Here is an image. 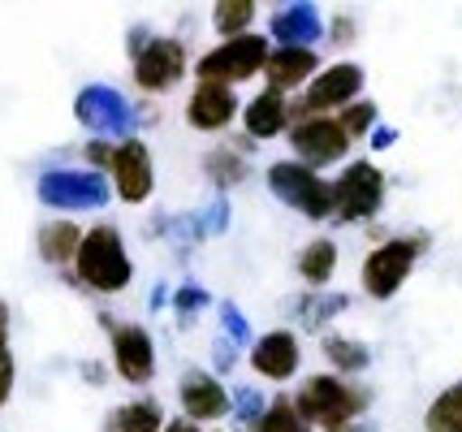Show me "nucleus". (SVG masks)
Masks as SVG:
<instances>
[{"label": "nucleus", "instance_id": "7", "mask_svg": "<svg viewBox=\"0 0 462 432\" xmlns=\"http://www.w3.org/2000/svg\"><path fill=\"white\" fill-rule=\"evenodd\" d=\"M363 91V65L337 61L324 65L320 74L311 78V87L302 91L299 104H290V125L302 117H328L333 108H350V100Z\"/></svg>", "mask_w": 462, "mask_h": 432}, {"label": "nucleus", "instance_id": "25", "mask_svg": "<svg viewBox=\"0 0 462 432\" xmlns=\"http://www.w3.org/2000/svg\"><path fill=\"white\" fill-rule=\"evenodd\" d=\"M255 432H311V424L302 419V411L294 407V398L277 393V398L268 402V411H263V419H260V428Z\"/></svg>", "mask_w": 462, "mask_h": 432}, {"label": "nucleus", "instance_id": "23", "mask_svg": "<svg viewBox=\"0 0 462 432\" xmlns=\"http://www.w3.org/2000/svg\"><path fill=\"white\" fill-rule=\"evenodd\" d=\"M423 432H462V381L445 385V390L428 402Z\"/></svg>", "mask_w": 462, "mask_h": 432}, {"label": "nucleus", "instance_id": "29", "mask_svg": "<svg viewBox=\"0 0 462 432\" xmlns=\"http://www.w3.org/2000/svg\"><path fill=\"white\" fill-rule=\"evenodd\" d=\"M263 411H268V402H263V398L251 390V385H242V390L234 393V415H238L242 432H255V428H260Z\"/></svg>", "mask_w": 462, "mask_h": 432}, {"label": "nucleus", "instance_id": "15", "mask_svg": "<svg viewBox=\"0 0 462 432\" xmlns=\"http://www.w3.org/2000/svg\"><path fill=\"white\" fill-rule=\"evenodd\" d=\"M302 363V346L290 329L263 333L260 342H251V368L260 372L263 381H290Z\"/></svg>", "mask_w": 462, "mask_h": 432}, {"label": "nucleus", "instance_id": "6", "mask_svg": "<svg viewBox=\"0 0 462 432\" xmlns=\"http://www.w3.org/2000/svg\"><path fill=\"white\" fill-rule=\"evenodd\" d=\"M384 173L372 161H355V165H346L337 173V182H333V216L337 221H372L376 212L384 207Z\"/></svg>", "mask_w": 462, "mask_h": 432}, {"label": "nucleus", "instance_id": "31", "mask_svg": "<svg viewBox=\"0 0 462 432\" xmlns=\"http://www.w3.org/2000/svg\"><path fill=\"white\" fill-rule=\"evenodd\" d=\"M203 303H208V294H203L199 286L178 290V311H181V316H186V311H190V308H203Z\"/></svg>", "mask_w": 462, "mask_h": 432}, {"label": "nucleus", "instance_id": "37", "mask_svg": "<svg viewBox=\"0 0 462 432\" xmlns=\"http://www.w3.org/2000/svg\"><path fill=\"white\" fill-rule=\"evenodd\" d=\"M333 432H372L367 424H346V428H333Z\"/></svg>", "mask_w": 462, "mask_h": 432}, {"label": "nucleus", "instance_id": "1", "mask_svg": "<svg viewBox=\"0 0 462 432\" xmlns=\"http://www.w3.org/2000/svg\"><path fill=\"white\" fill-rule=\"evenodd\" d=\"M294 407L302 411V419L311 424V428H346V424H359L363 407H367V393L355 385V381H346L337 372H328V376H307L302 381V390L294 393Z\"/></svg>", "mask_w": 462, "mask_h": 432}, {"label": "nucleus", "instance_id": "33", "mask_svg": "<svg viewBox=\"0 0 462 432\" xmlns=\"http://www.w3.org/2000/svg\"><path fill=\"white\" fill-rule=\"evenodd\" d=\"M9 393H14V363H5V368H0V407L9 402Z\"/></svg>", "mask_w": 462, "mask_h": 432}, {"label": "nucleus", "instance_id": "22", "mask_svg": "<svg viewBox=\"0 0 462 432\" xmlns=\"http://www.w3.org/2000/svg\"><path fill=\"white\" fill-rule=\"evenodd\" d=\"M79 247H82V229L74 221H48L40 229V255L52 260V264H69L79 260Z\"/></svg>", "mask_w": 462, "mask_h": 432}, {"label": "nucleus", "instance_id": "17", "mask_svg": "<svg viewBox=\"0 0 462 432\" xmlns=\"http://www.w3.org/2000/svg\"><path fill=\"white\" fill-rule=\"evenodd\" d=\"M320 74V61L311 48H277L268 65H263V78H268V91L277 96H290L299 87H311V78Z\"/></svg>", "mask_w": 462, "mask_h": 432}, {"label": "nucleus", "instance_id": "27", "mask_svg": "<svg viewBox=\"0 0 462 432\" xmlns=\"http://www.w3.org/2000/svg\"><path fill=\"white\" fill-rule=\"evenodd\" d=\"M346 303H350L346 294H311V299H302V303H299V308H302L299 311V325H307V329H320L324 320H333Z\"/></svg>", "mask_w": 462, "mask_h": 432}, {"label": "nucleus", "instance_id": "9", "mask_svg": "<svg viewBox=\"0 0 462 432\" xmlns=\"http://www.w3.org/2000/svg\"><path fill=\"white\" fill-rule=\"evenodd\" d=\"M290 143H294V152H299V161L307 169H328L346 161L350 134L342 130L337 117H302V122L290 125Z\"/></svg>", "mask_w": 462, "mask_h": 432}, {"label": "nucleus", "instance_id": "5", "mask_svg": "<svg viewBox=\"0 0 462 432\" xmlns=\"http://www.w3.org/2000/svg\"><path fill=\"white\" fill-rule=\"evenodd\" d=\"M268 190L282 204L299 207L307 221H324L333 216V182H324L316 169H307L302 161H277L268 169Z\"/></svg>", "mask_w": 462, "mask_h": 432}, {"label": "nucleus", "instance_id": "32", "mask_svg": "<svg viewBox=\"0 0 462 432\" xmlns=\"http://www.w3.org/2000/svg\"><path fill=\"white\" fill-rule=\"evenodd\" d=\"M5 363H14V359H9V311L0 303V368H5Z\"/></svg>", "mask_w": 462, "mask_h": 432}, {"label": "nucleus", "instance_id": "21", "mask_svg": "<svg viewBox=\"0 0 462 432\" xmlns=\"http://www.w3.org/2000/svg\"><path fill=\"white\" fill-rule=\"evenodd\" d=\"M337 272V243L333 238H316V243H307L299 255V277L307 281L311 290L328 286V277Z\"/></svg>", "mask_w": 462, "mask_h": 432}, {"label": "nucleus", "instance_id": "20", "mask_svg": "<svg viewBox=\"0 0 462 432\" xmlns=\"http://www.w3.org/2000/svg\"><path fill=\"white\" fill-rule=\"evenodd\" d=\"M164 411L156 398H134L108 415V432H164Z\"/></svg>", "mask_w": 462, "mask_h": 432}, {"label": "nucleus", "instance_id": "10", "mask_svg": "<svg viewBox=\"0 0 462 432\" xmlns=\"http://www.w3.org/2000/svg\"><path fill=\"white\" fill-rule=\"evenodd\" d=\"M79 122L104 134L108 143H121V139H134L139 113L121 100V91H113V87H87L79 96Z\"/></svg>", "mask_w": 462, "mask_h": 432}, {"label": "nucleus", "instance_id": "36", "mask_svg": "<svg viewBox=\"0 0 462 432\" xmlns=\"http://www.w3.org/2000/svg\"><path fill=\"white\" fill-rule=\"evenodd\" d=\"M164 432H195V428H190L186 419H178V424H169V428H164Z\"/></svg>", "mask_w": 462, "mask_h": 432}, {"label": "nucleus", "instance_id": "12", "mask_svg": "<svg viewBox=\"0 0 462 432\" xmlns=\"http://www.w3.org/2000/svg\"><path fill=\"white\" fill-rule=\"evenodd\" d=\"M178 398H181V419L186 424H217L225 415H234L229 390L217 376H208V372H186L178 385Z\"/></svg>", "mask_w": 462, "mask_h": 432}, {"label": "nucleus", "instance_id": "16", "mask_svg": "<svg viewBox=\"0 0 462 432\" xmlns=\"http://www.w3.org/2000/svg\"><path fill=\"white\" fill-rule=\"evenodd\" d=\"M234 117H238V96H234V87L199 83L190 91V100H186V122L195 125V130L217 134V130H225Z\"/></svg>", "mask_w": 462, "mask_h": 432}, {"label": "nucleus", "instance_id": "2", "mask_svg": "<svg viewBox=\"0 0 462 432\" xmlns=\"http://www.w3.org/2000/svg\"><path fill=\"white\" fill-rule=\"evenodd\" d=\"M74 268H79L82 286L100 290V294H121V290L130 286V277H134L130 251L121 243V229L104 225V221L82 234V247H79Z\"/></svg>", "mask_w": 462, "mask_h": 432}, {"label": "nucleus", "instance_id": "24", "mask_svg": "<svg viewBox=\"0 0 462 432\" xmlns=\"http://www.w3.org/2000/svg\"><path fill=\"white\" fill-rule=\"evenodd\" d=\"M324 354H328V363L337 368V376H359L367 363H372V354L363 342H350V337H324Z\"/></svg>", "mask_w": 462, "mask_h": 432}, {"label": "nucleus", "instance_id": "4", "mask_svg": "<svg viewBox=\"0 0 462 432\" xmlns=\"http://www.w3.org/2000/svg\"><path fill=\"white\" fill-rule=\"evenodd\" d=\"M428 251V238H389V243H381V247L372 251L367 260H363V294L367 299H393L398 290L406 286V277L415 272V264H420V255Z\"/></svg>", "mask_w": 462, "mask_h": 432}, {"label": "nucleus", "instance_id": "26", "mask_svg": "<svg viewBox=\"0 0 462 432\" xmlns=\"http://www.w3.org/2000/svg\"><path fill=\"white\" fill-rule=\"evenodd\" d=\"M255 22V5L251 0H221L217 9H212V26L221 31L225 40H238L246 35V26Z\"/></svg>", "mask_w": 462, "mask_h": 432}, {"label": "nucleus", "instance_id": "34", "mask_svg": "<svg viewBox=\"0 0 462 432\" xmlns=\"http://www.w3.org/2000/svg\"><path fill=\"white\" fill-rule=\"evenodd\" d=\"M346 40H350V22L337 18L333 22V43H346Z\"/></svg>", "mask_w": 462, "mask_h": 432}, {"label": "nucleus", "instance_id": "11", "mask_svg": "<svg viewBox=\"0 0 462 432\" xmlns=\"http://www.w3.org/2000/svg\"><path fill=\"white\" fill-rule=\"evenodd\" d=\"M104 173L113 178V190L125 204H143L156 190V165H152V152H147L143 139H121L113 147V161H108Z\"/></svg>", "mask_w": 462, "mask_h": 432}, {"label": "nucleus", "instance_id": "13", "mask_svg": "<svg viewBox=\"0 0 462 432\" xmlns=\"http://www.w3.org/2000/svg\"><path fill=\"white\" fill-rule=\"evenodd\" d=\"M40 195L52 207H104L108 199V182L100 173H74V169H57L40 182Z\"/></svg>", "mask_w": 462, "mask_h": 432}, {"label": "nucleus", "instance_id": "8", "mask_svg": "<svg viewBox=\"0 0 462 432\" xmlns=\"http://www.w3.org/2000/svg\"><path fill=\"white\" fill-rule=\"evenodd\" d=\"M186 78V43L169 35H147V43L134 48V83L147 96H164Z\"/></svg>", "mask_w": 462, "mask_h": 432}, {"label": "nucleus", "instance_id": "19", "mask_svg": "<svg viewBox=\"0 0 462 432\" xmlns=\"http://www.w3.org/2000/svg\"><path fill=\"white\" fill-rule=\"evenodd\" d=\"M273 35L282 40V48H311V40L324 35V22L311 5H290L273 14Z\"/></svg>", "mask_w": 462, "mask_h": 432}, {"label": "nucleus", "instance_id": "30", "mask_svg": "<svg viewBox=\"0 0 462 432\" xmlns=\"http://www.w3.org/2000/svg\"><path fill=\"white\" fill-rule=\"evenodd\" d=\"M337 122H342V130L350 134V143H355V139H367V130L376 125V104H367V100L350 104V108H342Z\"/></svg>", "mask_w": 462, "mask_h": 432}, {"label": "nucleus", "instance_id": "14", "mask_svg": "<svg viewBox=\"0 0 462 432\" xmlns=\"http://www.w3.org/2000/svg\"><path fill=\"white\" fill-rule=\"evenodd\" d=\"M113 368L121 372V381L130 385H147L156 372V346L143 325H117L113 329Z\"/></svg>", "mask_w": 462, "mask_h": 432}, {"label": "nucleus", "instance_id": "28", "mask_svg": "<svg viewBox=\"0 0 462 432\" xmlns=\"http://www.w3.org/2000/svg\"><path fill=\"white\" fill-rule=\"evenodd\" d=\"M203 169L212 173V182H221V186L242 182V173H246V165H242V156H238V147H217V152H208Z\"/></svg>", "mask_w": 462, "mask_h": 432}, {"label": "nucleus", "instance_id": "18", "mask_svg": "<svg viewBox=\"0 0 462 432\" xmlns=\"http://www.w3.org/2000/svg\"><path fill=\"white\" fill-rule=\"evenodd\" d=\"M242 122H246L251 139H277L285 125H290V96H277V91L263 87L260 96L242 108Z\"/></svg>", "mask_w": 462, "mask_h": 432}, {"label": "nucleus", "instance_id": "35", "mask_svg": "<svg viewBox=\"0 0 462 432\" xmlns=\"http://www.w3.org/2000/svg\"><path fill=\"white\" fill-rule=\"evenodd\" d=\"M393 139H398L393 130H376V147H389V143H393Z\"/></svg>", "mask_w": 462, "mask_h": 432}, {"label": "nucleus", "instance_id": "3", "mask_svg": "<svg viewBox=\"0 0 462 432\" xmlns=\"http://www.w3.org/2000/svg\"><path fill=\"white\" fill-rule=\"evenodd\" d=\"M273 57V43L268 35H238V40H221L212 52H203L199 65H195V78L199 83H221V87H234V83H246L263 74V65Z\"/></svg>", "mask_w": 462, "mask_h": 432}]
</instances>
